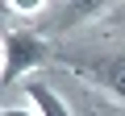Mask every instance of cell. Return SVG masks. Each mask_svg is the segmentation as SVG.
I'll use <instances>...</instances> for the list:
<instances>
[{"mask_svg":"<svg viewBox=\"0 0 125 116\" xmlns=\"http://www.w3.org/2000/svg\"><path fill=\"white\" fill-rule=\"evenodd\" d=\"M4 8L9 13H42L50 4H46V0H4Z\"/></svg>","mask_w":125,"mask_h":116,"instance_id":"4","label":"cell"},{"mask_svg":"<svg viewBox=\"0 0 125 116\" xmlns=\"http://www.w3.org/2000/svg\"><path fill=\"white\" fill-rule=\"evenodd\" d=\"M25 99H29V108L38 116H71L67 99H62L54 87H46V83H25Z\"/></svg>","mask_w":125,"mask_h":116,"instance_id":"3","label":"cell"},{"mask_svg":"<svg viewBox=\"0 0 125 116\" xmlns=\"http://www.w3.org/2000/svg\"><path fill=\"white\" fill-rule=\"evenodd\" d=\"M0 54H4V83H17L21 75L38 71L46 58H50V46H46V37H38L29 29H9Z\"/></svg>","mask_w":125,"mask_h":116,"instance_id":"1","label":"cell"},{"mask_svg":"<svg viewBox=\"0 0 125 116\" xmlns=\"http://www.w3.org/2000/svg\"><path fill=\"white\" fill-rule=\"evenodd\" d=\"M0 116H38V112H33L29 104H25V108H17V104H9V108H4V112H0Z\"/></svg>","mask_w":125,"mask_h":116,"instance_id":"5","label":"cell"},{"mask_svg":"<svg viewBox=\"0 0 125 116\" xmlns=\"http://www.w3.org/2000/svg\"><path fill=\"white\" fill-rule=\"evenodd\" d=\"M62 66L75 71L79 79L104 87L113 99L125 104V54H96V58H62Z\"/></svg>","mask_w":125,"mask_h":116,"instance_id":"2","label":"cell"}]
</instances>
